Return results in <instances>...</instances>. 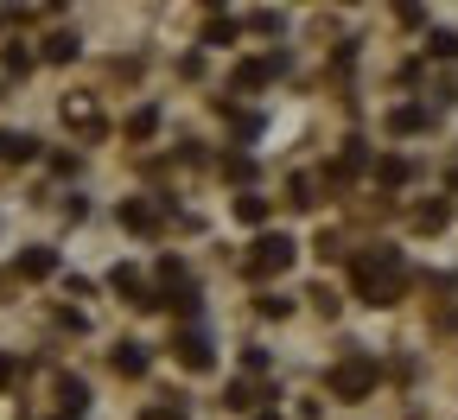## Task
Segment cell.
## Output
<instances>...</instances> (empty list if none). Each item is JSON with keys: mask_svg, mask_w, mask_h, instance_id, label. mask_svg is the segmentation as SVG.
I'll use <instances>...</instances> for the list:
<instances>
[{"mask_svg": "<svg viewBox=\"0 0 458 420\" xmlns=\"http://www.w3.org/2000/svg\"><path fill=\"white\" fill-rule=\"evenodd\" d=\"M45 57H51V64H64V57H77V39H71V32H57V39L45 45Z\"/></svg>", "mask_w": 458, "mask_h": 420, "instance_id": "11", "label": "cell"}, {"mask_svg": "<svg viewBox=\"0 0 458 420\" xmlns=\"http://www.w3.org/2000/svg\"><path fill=\"white\" fill-rule=\"evenodd\" d=\"M114 370H122V376H147V350L140 344H114Z\"/></svg>", "mask_w": 458, "mask_h": 420, "instance_id": "6", "label": "cell"}, {"mask_svg": "<svg viewBox=\"0 0 458 420\" xmlns=\"http://www.w3.org/2000/svg\"><path fill=\"white\" fill-rule=\"evenodd\" d=\"M13 376H20V364H13V356H0V389H7Z\"/></svg>", "mask_w": 458, "mask_h": 420, "instance_id": "17", "label": "cell"}, {"mask_svg": "<svg viewBox=\"0 0 458 420\" xmlns=\"http://www.w3.org/2000/svg\"><path fill=\"white\" fill-rule=\"evenodd\" d=\"M286 268H293V243H286V236H261L255 255H249V274L267 280V274H286Z\"/></svg>", "mask_w": 458, "mask_h": 420, "instance_id": "2", "label": "cell"}, {"mask_svg": "<svg viewBox=\"0 0 458 420\" xmlns=\"http://www.w3.org/2000/svg\"><path fill=\"white\" fill-rule=\"evenodd\" d=\"M153 128H159V115H153V108H140V115H134V128H128V134H140V141H147Z\"/></svg>", "mask_w": 458, "mask_h": 420, "instance_id": "15", "label": "cell"}, {"mask_svg": "<svg viewBox=\"0 0 458 420\" xmlns=\"http://www.w3.org/2000/svg\"><path fill=\"white\" fill-rule=\"evenodd\" d=\"M57 395H64V414H83V407H89V389H83L77 376H64V382H57Z\"/></svg>", "mask_w": 458, "mask_h": 420, "instance_id": "8", "label": "cell"}, {"mask_svg": "<svg viewBox=\"0 0 458 420\" xmlns=\"http://www.w3.org/2000/svg\"><path fill=\"white\" fill-rule=\"evenodd\" d=\"M357 280L369 293V306H394V293H401V255L394 249H376L357 261Z\"/></svg>", "mask_w": 458, "mask_h": 420, "instance_id": "1", "label": "cell"}, {"mask_svg": "<svg viewBox=\"0 0 458 420\" xmlns=\"http://www.w3.org/2000/svg\"><path fill=\"white\" fill-rule=\"evenodd\" d=\"M427 51H433V57H458V32H433Z\"/></svg>", "mask_w": 458, "mask_h": 420, "instance_id": "14", "label": "cell"}, {"mask_svg": "<svg viewBox=\"0 0 458 420\" xmlns=\"http://www.w3.org/2000/svg\"><path fill=\"white\" fill-rule=\"evenodd\" d=\"M122 223H128V229H153L159 210H153V204H122Z\"/></svg>", "mask_w": 458, "mask_h": 420, "instance_id": "10", "label": "cell"}, {"mask_svg": "<svg viewBox=\"0 0 458 420\" xmlns=\"http://www.w3.org/2000/svg\"><path fill=\"white\" fill-rule=\"evenodd\" d=\"M274 71H280V57H255V64H242V71H236V90H261Z\"/></svg>", "mask_w": 458, "mask_h": 420, "instance_id": "5", "label": "cell"}, {"mask_svg": "<svg viewBox=\"0 0 458 420\" xmlns=\"http://www.w3.org/2000/svg\"><path fill=\"white\" fill-rule=\"evenodd\" d=\"M172 350H179L185 370H210V338H204V331H179V344H172Z\"/></svg>", "mask_w": 458, "mask_h": 420, "instance_id": "4", "label": "cell"}, {"mask_svg": "<svg viewBox=\"0 0 458 420\" xmlns=\"http://www.w3.org/2000/svg\"><path fill=\"white\" fill-rule=\"evenodd\" d=\"M0 153H7V159H32L38 141H32V134H0Z\"/></svg>", "mask_w": 458, "mask_h": 420, "instance_id": "9", "label": "cell"}, {"mask_svg": "<svg viewBox=\"0 0 458 420\" xmlns=\"http://www.w3.org/2000/svg\"><path fill=\"white\" fill-rule=\"evenodd\" d=\"M261 420H274V414H261Z\"/></svg>", "mask_w": 458, "mask_h": 420, "instance_id": "18", "label": "cell"}, {"mask_svg": "<svg viewBox=\"0 0 458 420\" xmlns=\"http://www.w3.org/2000/svg\"><path fill=\"white\" fill-rule=\"evenodd\" d=\"M369 382H376V364H369V356H351V364L331 370V395H363Z\"/></svg>", "mask_w": 458, "mask_h": 420, "instance_id": "3", "label": "cell"}, {"mask_svg": "<svg viewBox=\"0 0 458 420\" xmlns=\"http://www.w3.org/2000/svg\"><path fill=\"white\" fill-rule=\"evenodd\" d=\"M140 420H185V414H179V407H147Z\"/></svg>", "mask_w": 458, "mask_h": 420, "instance_id": "16", "label": "cell"}, {"mask_svg": "<svg viewBox=\"0 0 458 420\" xmlns=\"http://www.w3.org/2000/svg\"><path fill=\"white\" fill-rule=\"evenodd\" d=\"M51 268H57V255H51V249H26V255H20V274H26V280H45Z\"/></svg>", "mask_w": 458, "mask_h": 420, "instance_id": "7", "label": "cell"}, {"mask_svg": "<svg viewBox=\"0 0 458 420\" xmlns=\"http://www.w3.org/2000/svg\"><path fill=\"white\" fill-rule=\"evenodd\" d=\"M236 217H242V223H261L267 204H261V198H236Z\"/></svg>", "mask_w": 458, "mask_h": 420, "instance_id": "13", "label": "cell"}, {"mask_svg": "<svg viewBox=\"0 0 458 420\" xmlns=\"http://www.w3.org/2000/svg\"><path fill=\"white\" fill-rule=\"evenodd\" d=\"M223 407H236V414H249V407H255V389H249V382H236V389L223 395Z\"/></svg>", "mask_w": 458, "mask_h": 420, "instance_id": "12", "label": "cell"}]
</instances>
